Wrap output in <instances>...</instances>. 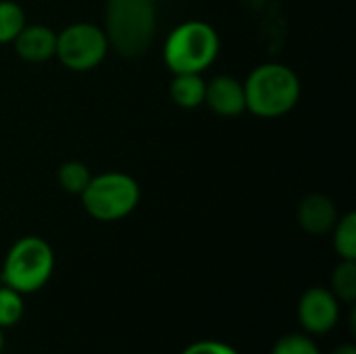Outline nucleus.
I'll use <instances>...</instances> for the list:
<instances>
[{
  "label": "nucleus",
  "mask_w": 356,
  "mask_h": 354,
  "mask_svg": "<svg viewBox=\"0 0 356 354\" xmlns=\"http://www.w3.org/2000/svg\"><path fill=\"white\" fill-rule=\"evenodd\" d=\"M244 83L246 111L261 119L288 115L300 100V79L284 63H263L254 67Z\"/></svg>",
  "instance_id": "1"
},
{
  "label": "nucleus",
  "mask_w": 356,
  "mask_h": 354,
  "mask_svg": "<svg viewBox=\"0 0 356 354\" xmlns=\"http://www.w3.org/2000/svg\"><path fill=\"white\" fill-rule=\"evenodd\" d=\"M221 40L213 25L200 19L179 23L165 38L163 61L175 73H204L219 56Z\"/></svg>",
  "instance_id": "2"
},
{
  "label": "nucleus",
  "mask_w": 356,
  "mask_h": 354,
  "mask_svg": "<svg viewBox=\"0 0 356 354\" xmlns=\"http://www.w3.org/2000/svg\"><path fill=\"white\" fill-rule=\"evenodd\" d=\"M152 0H106V35L111 48L123 56H140L148 50L156 19Z\"/></svg>",
  "instance_id": "3"
},
{
  "label": "nucleus",
  "mask_w": 356,
  "mask_h": 354,
  "mask_svg": "<svg viewBox=\"0 0 356 354\" xmlns=\"http://www.w3.org/2000/svg\"><path fill=\"white\" fill-rule=\"evenodd\" d=\"M54 271V252L50 244L38 236H25L17 240L2 263V286L17 290L19 294H31L46 286Z\"/></svg>",
  "instance_id": "4"
},
{
  "label": "nucleus",
  "mask_w": 356,
  "mask_h": 354,
  "mask_svg": "<svg viewBox=\"0 0 356 354\" xmlns=\"http://www.w3.org/2000/svg\"><path fill=\"white\" fill-rule=\"evenodd\" d=\"M81 204L96 221L113 223L129 217L140 204V184L123 171H106L92 175L86 190L79 194Z\"/></svg>",
  "instance_id": "5"
},
{
  "label": "nucleus",
  "mask_w": 356,
  "mask_h": 354,
  "mask_svg": "<svg viewBox=\"0 0 356 354\" xmlns=\"http://www.w3.org/2000/svg\"><path fill=\"white\" fill-rule=\"evenodd\" d=\"M111 42L106 31L88 21H77L67 25L56 33V58L63 67L75 73H86L96 69L108 54Z\"/></svg>",
  "instance_id": "6"
},
{
  "label": "nucleus",
  "mask_w": 356,
  "mask_h": 354,
  "mask_svg": "<svg viewBox=\"0 0 356 354\" xmlns=\"http://www.w3.org/2000/svg\"><path fill=\"white\" fill-rule=\"evenodd\" d=\"M298 319L309 334H330L340 319V300L327 288H311L300 296Z\"/></svg>",
  "instance_id": "7"
},
{
  "label": "nucleus",
  "mask_w": 356,
  "mask_h": 354,
  "mask_svg": "<svg viewBox=\"0 0 356 354\" xmlns=\"http://www.w3.org/2000/svg\"><path fill=\"white\" fill-rule=\"evenodd\" d=\"M204 104L219 117H238L246 113L244 83L232 75H217L207 81Z\"/></svg>",
  "instance_id": "8"
},
{
  "label": "nucleus",
  "mask_w": 356,
  "mask_h": 354,
  "mask_svg": "<svg viewBox=\"0 0 356 354\" xmlns=\"http://www.w3.org/2000/svg\"><path fill=\"white\" fill-rule=\"evenodd\" d=\"M15 52L25 63H46L56 54V31L48 25H25L13 42Z\"/></svg>",
  "instance_id": "9"
},
{
  "label": "nucleus",
  "mask_w": 356,
  "mask_h": 354,
  "mask_svg": "<svg viewBox=\"0 0 356 354\" xmlns=\"http://www.w3.org/2000/svg\"><path fill=\"white\" fill-rule=\"evenodd\" d=\"M338 209L325 194H309L298 204V223L307 234L323 236L330 234L338 221Z\"/></svg>",
  "instance_id": "10"
},
{
  "label": "nucleus",
  "mask_w": 356,
  "mask_h": 354,
  "mask_svg": "<svg viewBox=\"0 0 356 354\" xmlns=\"http://www.w3.org/2000/svg\"><path fill=\"white\" fill-rule=\"evenodd\" d=\"M171 98L181 108H198L204 104L207 81L202 73H175L171 79Z\"/></svg>",
  "instance_id": "11"
},
{
  "label": "nucleus",
  "mask_w": 356,
  "mask_h": 354,
  "mask_svg": "<svg viewBox=\"0 0 356 354\" xmlns=\"http://www.w3.org/2000/svg\"><path fill=\"white\" fill-rule=\"evenodd\" d=\"M334 250L342 261H356V213L338 217L334 230Z\"/></svg>",
  "instance_id": "12"
},
{
  "label": "nucleus",
  "mask_w": 356,
  "mask_h": 354,
  "mask_svg": "<svg viewBox=\"0 0 356 354\" xmlns=\"http://www.w3.org/2000/svg\"><path fill=\"white\" fill-rule=\"evenodd\" d=\"M25 25V10L15 0H0V46L13 44Z\"/></svg>",
  "instance_id": "13"
},
{
  "label": "nucleus",
  "mask_w": 356,
  "mask_h": 354,
  "mask_svg": "<svg viewBox=\"0 0 356 354\" xmlns=\"http://www.w3.org/2000/svg\"><path fill=\"white\" fill-rule=\"evenodd\" d=\"M92 173L86 163L81 161H67L58 167V184L69 194H81L86 186L90 184Z\"/></svg>",
  "instance_id": "14"
},
{
  "label": "nucleus",
  "mask_w": 356,
  "mask_h": 354,
  "mask_svg": "<svg viewBox=\"0 0 356 354\" xmlns=\"http://www.w3.org/2000/svg\"><path fill=\"white\" fill-rule=\"evenodd\" d=\"M332 292L340 303L356 300V263L342 261L332 273Z\"/></svg>",
  "instance_id": "15"
},
{
  "label": "nucleus",
  "mask_w": 356,
  "mask_h": 354,
  "mask_svg": "<svg viewBox=\"0 0 356 354\" xmlns=\"http://www.w3.org/2000/svg\"><path fill=\"white\" fill-rule=\"evenodd\" d=\"M23 294L2 286L0 288V328H10L23 317Z\"/></svg>",
  "instance_id": "16"
},
{
  "label": "nucleus",
  "mask_w": 356,
  "mask_h": 354,
  "mask_svg": "<svg viewBox=\"0 0 356 354\" xmlns=\"http://www.w3.org/2000/svg\"><path fill=\"white\" fill-rule=\"evenodd\" d=\"M271 354H321L317 344L309 338V336H302V334H290V336H284L275 346Z\"/></svg>",
  "instance_id": "17"
},
{
  "label": "nucleus",
  "mask_w": 356,
  "mask_h": 354,
  "mask_svg": "<svg viewBox=\"0 0 356 354\" xmlns=\"http://www.w3.org/2000/svg\"><path fill=\"white\" fill-rule=\"evenodd\" d=\"M181 354H240L236 348H232L229 344L223 342H215V340H202L196 342L192 346H188Z\"/></svg>",
  "instance_id": "18"
},
{
  "label": "nucleus",
  "mask_w": 356,
  "mask_h": 354,
  "mask_svg": "<svg viewBox=\"0 0 356 354\" xmlns=\"http://www.w3.org/2000/svg\"><path fill=\"white\" fill-rule=\"evenodd\" d=\"M332 354H356V348L353 344H344V346H338Z\"/></svg>",
  "instance_id": "19"
},
{
  "label": "nucleus",
  "mask_w": 356,
  "mask_h": 354,
  "mask_svg": "<svg viewBox=\"0 0 356 354\" xmlns=\"http://www.w3.org/2000/svg\"><path fill=\"white\" fill-rule=\"evenodd\" d=\"M2 348H4V334H2V328H0V353H2Z\"/></svg>",
  "instance_id": "20"
}]
</instances>
